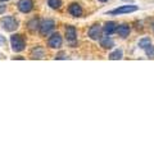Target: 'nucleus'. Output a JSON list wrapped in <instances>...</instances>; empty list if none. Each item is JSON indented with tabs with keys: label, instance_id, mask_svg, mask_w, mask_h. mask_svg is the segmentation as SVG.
I'll return each mask as SVG.
<instances>
[{
	"label": "nucleus",
	"instance_id": "nucleus-22",
	"mask_svg": "<svg viewBox=\"0 0 154 154\" xmlns=\"http://www.w3.org/2000/svg\"><path fill=\"white\" fill-rule=\"evenodd\" d=\"M98 2H100V3H107L108 0H98Z\"/></svg>",
	"mask_w": 154,
	"mask_h": 154
},
{
	"label": "nucleus",
	"instance_id": "nucleus-23",
	"mask_svg": "<svg viewBox=\"0 0 154 154\" xmlns=\"http://www.w3.org/2000/svg\"><path fill=\"white\" fill-rule=\"evenodd\" d=\"M0 2H3V3H5V2H9V0H0Z\"/></svg>",
	"mask_w": 154,
	"mask_h": 154
},
{
	"label": "nucleus",
	"instance_id": "nucleus-14",
	"mask_svg": "<svg viewBox=\"0 0 154 154\" xmlns=\"http://www.w3.org/2000/svg\"><path fill=\"white\" fill-rule=\"evenodd\" d=\"M38 26H40V22H38L37 18H32L31 21H28L27 23V28L32 32H35L36 30H38Z\"/></svg>",
	"mask_w": 154,
	"mask_h": 154
},
{
	"label": "nucleus",
	"instance_id": "nucleus-17",
	"mask_svg": "<svg viewBox=\"0 0 154 154\" xmlns=\"http://www.w3.org/2000/svg\"><path fill=\"white\" fill-rule=\"evenodd\" d=\"M48 4L53 9H59L62 7V0H48Z\"/></svg>",
	"mask_w": 154,
	"mask_h": 154
},
{
	"label": "nucleus",
	"instance_id": "nucleus-5",
	"mask_svg": "<svg viewBox=\"0 0 154 154\" xmlns=\"http://www.w3.org/2000/svg\"><path fill=\"white\" fill-rule=\"evenodd\" d=\"M136 11H139V7H136V5H122L119 8H116V9L109 11L108 14H110V16H117V14L132 13V12H136Z\"/></svg>",
	"mask_w": 154,
	"mask_h": 154
},
{
	"label": "nucleus",
	"instance_id": "nucleus-20",
	"mask_svg": "<svg viewBox=\"0 0 154 154\" xmlns=\"http://www.w3.org/2000/svg\"><path fill=\"white\" fill-rule=\"evenodd\" d=\"M5 44H7V40L4 38V36L0 35V46H5Z\"/></svg>",
	"mask_w": 154,
	"mask_h": 154
},
{
	"label": "nucleus",
	"instance_id": "nucleus-11",
	"mask_svg": "<svg viewBox=\"0 0 154 154\" xmlns=\"http://www.w3.org/2000/svg\"><path fill=\"white\" fill-rule=\"evenodd\" d=\"M117 27H118V25L116 22H113V21H109V22H107L104 25V27H103V32L105 33V35H112V33H114L116 31H117Z\"/></svg>",
	"mask_w": 154,
	"mask_h": 154
},
{
	"label": "nucleus",
	"instance_id": "nucleus-24",
	"mask_svg": "<svg viewBox=\"0 0 154 154\" xmlns=\"http://www.w3.org/2000/svg\"><path fill=\"white\" fill-rule=\"evenodd\" d=\"M152 28H153V32H154V22H153V26H152Z\"/></svg>",
	"mask_w": 154,
	"mask_h": 154
},
{
	"label": "nucleus",
	"instance_id": "nucleus-15",
	"mask_svg": "<svg viewBox=\"0 0 154 154\" xmlns=\"http://www.w3.org/2000/svg\"><path fill=\"white\" fill-rule=\"evenodd\" d=\"M122 57H123L122 49H116L113 53L109 54V59L110 60H118V59H122Z\"/></svg>",
	"mask_w": 154,
	"mask_h": 154
},
{
	"label": "nucleus",
	"instance_id": "nucleus-18",
	"mask_svg": "<svg viewBox=\"0 0 154 154\" xmlns=\"http://www.w3.org/2000/svg\"><path fill=\"white\" fill-rule=\"evenodd\" d=\"M144 50H145V54H146L148 58H150V59H154V46H153L152 44L148 45Z\"/></svg>",
	"mask_w": 154,
	"mask_h": 154
},
{
	"label": "nucleus",
	"instance_id": "nucleus-16",
	"mask_svg": "<svg viewBox=\"0 0 154 154\" xmlns=\"http://www.w3.org/2000/svg\"><path fill=\"white\" fill-rule=\"evenodd\" d=\"M152 44V41H150V38L149 37H143L141 40H139V48H140V49H145V48L148 46V45H150Z\"/></svg>",
	"mask_w": 154,
	"mask_h": 154
},
{
	"label": "nucleus",
	"instance_id": "nucleus-19",
	"mask_svg": "<svg viewBox=\"0 0 154 154\" xmlns=\"http://www.w3.org/2000/svg\"><path fill=\"white\" fill-rule=\"evenodd\" d=\"M5 9H7V5L3 2H0V14H3L4 12H5Z\"/></svg>",
	"mask_w": 154,
	"mask_h": 154
},
{
	"label": "nucleus",
	"instance_id": "nucleus-4",
	"mask_svg": "<svg viewBox=\"0 0 154 154\" xmlns=\"http://www.w3.org/2000/svg\"><path fill=\"white\" fill-rule=\"evenodd\" d=\"M62 44H63V38H62V36L58 32L51 33L49 38H48V45H49V48H51V49H59Z\"/></svg>",
	"mask_w": 154,
	"mask_h": 154
},
{
	"label": "nucleus",
	"instance_id": "nucleus-2",
	"mask_svg": "<svg viewBox=\"0 0 154 154\" xmlns=\"http://www.w3.org/2000/svg\"><path fill=\"white\" fill-rule=\"evenodd\" d=\"M0 25H2V27L5 31L12 32V31H14V30H17V28H18L19 22L14 17L8 16V17H3L2 18V21H0Z\"/></svg>",
	"mask_w": 154,
	"mask_h": 154
},
{
	"label": "nucleus",
	"instance_id": "nucleus-1",
	"mask_svg": "<svg viewBox=\"0 0 154 154\" xmlns=\"http://www.w3.org/2000/svg\"><path fill=\"white\" fill-rule=\"evenodd\" d=\"M11 45H12V49L13 51L19 53V51H23L26 49V40L25 37L19 33H14V35L11 36Z\"/></svg>",
	"mask_w": 154,
	"mask_h": 154
},
{
	"label": "nucleus",
	"instance_id": "nucleus-12",
	"mask_svg": "<svg viewBox=\"0 0 154 154\" xmlns=\"http://www.w3.org/2000/svg\"><path fill=\"white\" fill-rule=\"evenodd\" d=\"M44 57H45V50L42 46H36L32 49V51H31L32 59H42Z\"/></svg>",
	"mask_w": 154,
	"mask_h": 154
},
{
	"label": "nucleus",
	"instance_id": "nucleus-6",
	"mask_svg": "<svg viewBox=\"0 0 154 154\" xmlns=\"http://www.w3.org/2000/svg\"><path fill=\"white\" fill-rule=\"evenodd\" d=\"M17 8H18V11L21 12V13H30L32 12V9H33V2L32 0H19L18 4H17Z\"/></svg>",
	"mask_w": 154,
	"mask_h": 154
},
{
	"label": "nucleus",
	"instance_id": "nucleus-13",
	"mask_svg": "<svg viewBox=\"0 0 154 154\" xmlns=\"http://www.w3.org/2000/svg\"><path fill=\"white\" fill-rule=\"evenodd\" d=\"M116 32H117L122 38H126L130 35V26L126 25V23H122V25H119L117 27V31Z\"/></svg>",
	"mask_w": 154,
	"mask_h": 154
},
{
	"label": "nucleus",
	"instance_id": "nucleus-25",
	"mask_svg": "<svg viewBox=\"0 0 154 154\" xmlns=\"http://www.w3.org/2000/svg\"><path fill=\"white\" fill-rule=\"evenodd\" d=\"M122 2H128V0H122Z\"/></svg>",
	"mask_w": 154,
	"mask_h": 154
},
{
	"label": "nucleus",
	"instance_id": "nucleus-7",
	"mask_svg": "<svg viewBox=\"0 0 154 154\" xmlns=\"http://www.w3.org/2000/svg\"><path fill=\"white\" fill-rule=\"evenodd\" d=\"M102 27H100V25H98V23H95V25L90 26L89 31H88V35L89 37L91 38V40H99L100 37H102Z\"/></svg>",
	"mask_w": 154,
	"mask_h": 154
},
{
	"label": "nucleus",
	"instance_id": "nucleus-8",
	"mask_svg": "<svg viewBox=\"0 0 154 154\" xmlns=\"http://www.w3.org/2000/svg\"><path fill=\"white\" fill-rule=\"evenodd\" d=\"M68 13L71 14V16H73V17H81L82 16V13H84V9H82V7H81L80 4L72 3L71 5L68 7Z\"/></svg>",
	"mask_w": 154,
	"mask_h": 154
},
{
	"label": "nucleus",
	"instance_id": "nucleus-9",
	"mask_svg": "<svg viewBox=\"0 0 154 154\" xmlns=\"http://www.w3.org/2000/svg\"><path fill=\"white\" fill-rule=\"evenodd\" d=\"M66 38L69 42H75L77 40V31L75 26H67L66 27Z\"/></svg>",
	"mask_w": 154,
	"mask_h": 154
},
{
	"label": "nucleus",
	"instance_id": "nucleus-21",
	"mask_svg": "<svg viewBox=\"0 0 154 154\" xmlns=\"http://www.w3.org/2000/svg\"><path fill=\"white\" fill-rule=\"evenodd\" d=\"M64 58H66V54L64 53H60V54H58L55 57V59H64Z\"/></svg>",
	"mask_w": 154,
	"mask_h": 154
},
{
	"label": "nucleus",
	"instance_id": "nucleus-3",
	"mask_svg": "<svg viewBox=\"0 0 154 154\" xmlns=\"http://www.w3.org/2000/svg\"><path fill=\"white\" fill-rule=\"evenodd\" d=\"M55 28V22L53 19H42L38 26V32L41 36H48Z\"/></svg>",
	"mask_w": 154,
	"mask_h": 154
},
{
	"label": "nucleus",
	"instance_id": "nucleus-10",
	"mask_svg": "<svg viewBox=\"0 0 154 154\" xmlns=\"http://www.w3.org/2000/svg\"><path fill=\"white\" fill-rule=\"evenodd\" d=\"M100 41V46L103 48V49H112V48L114 46V41L113 38L110 37L109 35H105V36H102L99 38Z\"/></svg>",
	"mask_w": 154,
	"mask_h": 154
}]
</instances>
